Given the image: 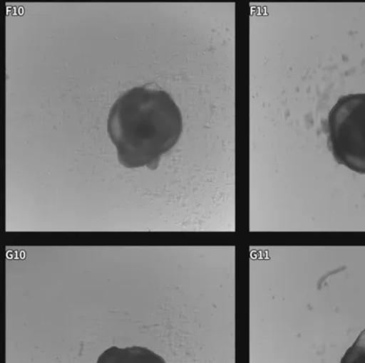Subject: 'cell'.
I'll list each match as a JSON object with an SVG mask.
<instances>
[{
    "instance_id": "4",
    "label": "cell",
    "mask_w": 365,
    "mask_h": 363,
    "mask_svg": "<svg viewBox=\"0 0 365 363\" xmlns=\"http://www.w3.org/2000/svg\"><path fill=\"white\" fill-rule=\"evenodd\" d=\"M341 363H365V329L356 342L346 351Z\"/></svg>"
},
{
    "instance_id": "2",
    "label": "cell",
    "mask_w": 365,
    "mask_h": 363,
    "mask_svg": "<svg viewBox=\"0 0 365 363\" xmlns=\"http://www.w3.org/2000/svg\"><path fill=\"white\" fill-rule=\"evenodd\" d=\"M328 132L336 161L365 174V93L339 99L329 115Z\"/></svg>"
},
{
    "instance_id": "3",
    "label": "cell",
    "mask_w": 365,
    "mask_h": 363,
    "mask_svg": "<svg viewBox=\"0 0 365 363\" xmlns=\"http://www.w3.org/2000/svg\"><path fill=\"white\" fill-rule=\"evenodd\" d=\"M97 363H167L161 356L139 346L110 347L98 357Z\"/></svg>"
},
{
    "instance_id": "1",
    "label": "cell",
    "mask_w": 365,
    "mask_h": 363,
    "mask_svg": "<svg viewBox=\"0 0 365 363\" xmlns=\"http://www.w3.org/2000/svg\"><path fill=\"white\" fill-rule=\"evenodd\" d=\"M182 131L180 110L167 92L135 87L110 110L108 132L126 168L156 169Z\"/></svg>"
}]
</instances>
